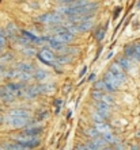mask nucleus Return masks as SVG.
Returning a JSON list of instances; mask_svg holds the SVG:
<instances>
[{
    "mask_svg": "<svg viewBox=\"0 0 140 150\" xmlns=\"http://www.w3.org/2000/svg\"><path fill=\"white\" fill-rule=\"evenodd\" d=\"M106 28H108V23H106V26H103V27H98L93 33V37H94V39L97 42L103 41V38H105V35H106Z\"/></svg>",
    "mask_w": 140,
    "mask_h": 150,
    "instance_id": "obj_19",
    "label": "nucleus"
},
{
    "mask_svg": "<svg viewBox=\"0 0 140 150\" xmlns=\"http://www.w3.org/2000/svg\"><path fill=\"white\" fill-rule=\"evenodd\" d=\"M129 150H140V147H139V145H132Z\"/></svg>",
    "mask_w": 140,
    "mask_h": 150,
    "instance_id": "obj_42",
    "label": "nucleus"
},
{
    "mask_svg": "<svg viewBox=\"0 0 140 150\" xmlns=\"http://www.w3.org/2000/svg\"><path fill=\"white\" fill-rule=\"evenodd\" d=\"M14 69L19 70V72H25V73L33 74V72H34L37 68H35V65L33 62H27V61H18V62H15Z\"/></svg>",
    "mask_w": 140,
    "mask_h": 150,
    "instance_id": "obj_9",
    "label": "nucleus"
},
{
    "mask_svg": "<svg viewBox=\"0 0 140 150\" xmlns=\"http://www.w3.org/2000/svg\"><path fill=\"white\" fill-rule=\"evenodd\" d=\"M93 89H95V91H101V92H106V93H114V92H117L114 89V88H112L109 84H106L105 81H103V79H101V80H97L94 84H93Z\"/></svg>",
    "mask_w": 140,
    "mask_h": 150,
    "instance_id": "obj_10",
    "label": "nucleus"
},
{
    "mask_svg": "<svg viewBox=\"0 0 140 150\" xmlns=\"http://www.w3.org/2000/svg\"><path fill=\"white\" fill-rule=\"evenodd\" d=\"M3 93H4V87H0V99H1Z\"/></svg>",
    "mask_w": 140,
    "mask_h": 150,
    "instance_id": "obj_44",
    "label": "nucleus"
},
{
    "mask_svg": "<svg viewBox=\"0 0 140 150\" xmlns=\"http://www.w3.org/2000/svg\"><path fill=\"white\" fill-rule=\"evenodd\" d=\"M102 138L106 141L108 145H112V146H114L116 143L120 142L118 138H116V135L112 133V131H109V133H106V134H102Z\"/></svg>",
    "mask_w": 140,
    "mask_h": 150,
    "instance_id": "obj_22",
    "label": "nucleus"
},
{
    "mask_svg": "<svg viewBox=\"0 0 140 150\" xmlns=\"http://www.w3.org/2000/svg\"><path fill=\"white\" fill-rule=\"evenodd\" d=\"M32 118H21V116H6V125L12 127V129H25L29 126Z\"/></svg>",
    "mask_w": 140,
    "mask_h": 150,
    "instance_id": "obj_4",
    "label": "nucleus"
},
{
    "mask_svg": "<svg viewBox=\"0 0 140 150\" xmlns=\"http://www.w3.org/2000/svg\"><path fill=\"white\" fill-rule=\"evenodd\" d=\"M39 95H42L41 91V84H30L25 88V95H23V99H35L38 98Z\"/></svg>",
    "mask_w": 140,
    "mask_h": 150,
    "instance_id": "obj_5",
    "label": "nucleus"
},
{
    "mask_svg": "<svg viewBox=\"0 0 140 150\" xmlns=\"http://www.w3.org/2000/svg\"><path fill=\"white\" fill-rule=\"evenodd\" d=\"M1 112H3V108H1V107H0V114H1Z\"/></svg>",
    "mask_w": 140,
    "mask_h": 150,
    "instance_id": "obj_49",
    "label": "nucleus"
},
{
    "mask_svg": "<svg viewBox=\"0 0 140 150\" xmlns=\"http://www.w3.org/2000/svg\"><path fill=\"white\" fill-rule=\"evenodd\" d=\"M0 146L3 147L4 150H29L26 149V147L21 146V145H18L17 142H14V141H8V142H3Z\"/></svg>",
    "mask_w": 140,
    "mask_h": 150,
    "instance_id": "obj_18",
    "label": "nucleus"
},
{
    "mask_svg": "<svg viewBox=\"0 0 140 150\" xmlns=\"http://www.w3.org/2000/svg\"><path fill=\"white\" fill-rule=\"evenodd\" d=\"M59 4H61V6H68V4H71V3H74L75 0H56Z\"/></svg>",
    "mask_w": 140,
    "mask_h": 150,
    "instance_id": "obj_36",
    "label": "nucleus"
},
{
    "mask_svg": "<svg viewBox=\"0 0 140 150\" xmlns=\"http://www.w3.org/2000/svg\"><path fill=\"white\" fill-rule=\"evenodd\" d=\"M116 62L118 64L120 67L123 68L125 72H131V70L133 69V62L131 61L129 58H126L125 56H121V57H118V58L116 59Z\"/></svg>",
    "mask_w": 140,
    "mask_h": 150,
    "instance_id": "obj_16",
    "label": "nucleus"
},
{
    "mask_svg": "<svg viewBox=\"0 0 140 150\" xmlns=\"http://www.w3.org/2000/svg\"><path fill=\"white\" fill-rule=\"evenodd\" d=\"M102 50H103V47H102V46H99V47H98V50H97V54H95V59H98L99 57H101V54H102Z\"/></svg>",
    "mask_w": 140,
    "mask_h": 150,
    "instance_id": "obj_38",
    "label": "nucleus"
},
{
    "mask_svg": "<svg viewBox=\"0 0 140 150\" xmlns=\"http://www.w3.org/2000/svg\"><path fill=\"white\" fill-rule=\"evenodd\" d=\"M39 84H41L42 95H49L55 91V85L53 84H46V83H39Z\"/></svg>",
    "mask_w": 140,
    "mask_h": 150,
    "instance_id": "obj_26",
    "label": "nucleus"
},
{
    "mask_svg": "<svg viewBox=\"0 0 140 150\" xmlns=\"http://www.w3.org/2000/svg\"><path fill=\"white\" fill-rule=\"evenodd\" d=\"M53 104H55V107H60L63 104V100L61 99H56V100H53Z\"/></svg>",
    "mask_w": 140,
    "mask_h": 150,
    "instance_id": "obj_39",
    "label": "nucleus"
},
{
    "mask_svg": "<svg viewBox=\"0 0 140 150\" xmlns=\"http://www.w3.org/2000/svg\"><path fill=\"white\" fill-rule=\"evenodd\" d=\"M102 150H113V149H112V147H103Z\"/></svg>",
    "mask_w": 140,
    "mask_h": 150,
    "instance_id": "obj_46",
    "label": "nucleus"
},
{
    "mask_svg": "<svg viewBox=\"0 0 140 150\" xmlns=\"http://www.w3.org/2000/svg\"><path fill=\"white\" fill-rule=\"evenodd\" d=\"M109 72H110V73H112L113 76L117 77L121 84H124V83L126 81V74H125L126 72H125V70H124L121 67H120V65H118L117 62H113L112 65L109 67Z\"/></svg>",
    "mask_w": 140,
    "mask_h": 150,
    "instance_id": "obj_6",
    "label": "nucleus"
},
{
    "mask_svg": "<svg viewBox=\"0 0 140 150\" xmlns=\"http://www.w3.org/2000/svg\"><path fill=\"white\" fill-rule=\"evenodd\" d=\"M56 56L57 54L50 47H42L35 54L39 62H42L44 65H48V67H52V64L56 61Z\"/></svg>",
    "mask_w": 140,
    "mask_h": 150,
    "instance_id": "obj_3",
    "label": "nucleus"
},
{
    "mask_svg": "<svg viewBox=\"0 0 140 150\" xmlns=\"http://www.w3.org/2000/svg\"><path fill=\"white\" fill-rule=\"evenodd\" d=\"M86 72H87V67H83L80 70V73H79V79H83L86 76Z\"/></svg>",
    "mask_w": 140,
    "mask_h": 150,
    "instance_id": "obj_37",
    "label": "nucleus"
},
{
    "mask_svg": "<svg viewBox=\"0 0 140 150\" xmlns=\"http://www.w3.org/2000/svg\"><path fill=\"white\" fill-rule=\"evenodd\" d=\"M94 127H95V130L98 131L99 135H102V134H106V133H109V131H112V130H110V126L106 125V122L94 123Z\"/></svg>",
    "mask_w": 140,
    "mask_h": 150,
    "instance_id": "obj_21",
    "label": "nucleus"
},
{
    "mask_svg": "<svg viewBox=\"0 0 140 150\" xmlns=\"http://www.w3.org/2000/svg\"><path fill=\"white\" fill-rule=\"evenodd\" d=\"M44 133V126L42 125H29L26 126L22 134H25V135H29V137H39L41 134Z\"/></svg>",
    "mask_w": 140,
    "mask_h": 150,
    "instance_id": "obj_7",
    "label": "nucleus"
},
{
    "mask_svg": "<svg viewBox=\"0 0 140 150\" xmlns=\"http://www.w3.org/2000/svg\"><path fill=\"white\" fill-rule=\"evenodd\" d=\"M3 50H4L3 47H0V54H1V53H3Z\"/></svg>",
    "mask_w": 140,
    "mask_h": 150,
    "instance_id": "obj_48",
    "label": "nucleus"
},
{
    "mask_svg": "<svg viewBox=\"0 0 140 150\" xmlns=\"http://www.w3.org/2000/svg\"><path fill=\"white\" fill-rule=\"evenodd\" d=\"M94 19H90V21H84L80 22L76 25V30H78V34H83V33H87L90 31L91 28L94 27Z\"/></svg>",
    "mask_w": 140,
    "mask_h": 150,
    "instance_id": "obj_14",
    "label": "nucleus"
},
{
    "mask_svg": "<svg viewBox=\"0 0 140 150\" xmlns=\"http://www.w3.org/2000/svg\"><path fill=\"white\" fill-rule=\"evenodd\" d=\"M102 79H103V81H105L106 84H109L112 88H114L116 91H118V88L123 85V84L120 83L118 79H117L116 76H113L109 70H108V72H105V74H103V77H102Z\"/></svg>",
    "mask_w": 140,
    "mask_h": 150,
    "instance_id": "obj_11",
    "label": "nucleus"
},
{
    "mask_svg": "<svg viewBox=\"0 0 140 150\" xmlns=\"http://www.w3.org/2000/svg\"><path fill=\"white\" fill-rule=\"evenodd\" d=\"M7 115L21 116V118H32V111H29V110H26V108H21V107H17V108L8 110Z\"/></svg>",
    "mask_w": 140,
    "mask_h": 150,
    "instance_id": "obj_13",
    "label": "nucleus"
},
{
    "mask_svg": "<svg viewBox=\"0 0 140 150\" xmlns=\"http://www.w3.org/2000/svg\"><path fill=\"white\" fill-rule=\"evenodd\" d=\"M99 101H102V103H105V104L110 105V107L116 104V100H114V98H113V95L112 93H106V92H103V93H102Z\"/></svg>",
    "mask_w": 140,
    "mask_h": 150,
    "instance_id": "obj_23",
    "label": "nucleus"
},
{
    "mask_svg": "<svg viewBox=\"0 0 140 150\" xmlns=\"http://www.w3.org/2000/svg\"><path fill=\"white\" fill-rule=\"evenodd\" d=\"M133 49H135V53H136L137 58L140 59V42H135V43H133Z\"/></svg>",
    "mask_w": 140,
    "mask_h": 150,
    "instance_id": "obj_33",
    "label": "nucleus"
},
{
    "mask_svg": "<svg viewBox=\"0 0 140 150\" xmlns=\"http://www.w3.org/2000/svg\"><path fill=\"white\" fill-rule=\"evenodd\" d=\"M91 119H93V122H94V123H101V122H106L105 119L102 118V116L99 115V114H98V112H97V111H94V112H93V114H91Z\"/></svg>",
    "mask_w": 140,
    "mask_h": 150,
    "instance_id": "obj_30",
    "label": "nucleus"
},
{
    "mask_svg": "<svg viewBox=\"0 0 140 150\" xmlns=\"http://www.w3.org/2000/svg\"><path fill=\"white\" fill-rule=\"evenodd\" d=\"M0 125H6V116L0 115Z\"/></svg>",
    "mask_w": 140,
    "mask_h": 150,
    "instance_id": "obj_41",
    "label": "nucleus"
},
{
    "mask_svg": "<svg viewBox=\"0 0 140 150\" xmlns=\"http://www.w3.org/2000/svg\"><path fill=\"white\" fill-rule=\"evenodd\" d=\"M65 54L68 56H78V54H80V49L76 47V46H67V50H65Z\"/></svg>",
    "mask_w": 140,
    "mask_h": 150,
    "instance_id": "obj_28",
    "label": "nucleus"
},
{
    "mask_svg": "<svg viewBox=\"0 0 140 150\" xmlns=\"http://www.w3.org/2000/svg\"><path fill=\"white\" fill-rule=\"evenodd\" d=\"M95 111L98 112L99 115L106 120V119L110 116L112 110H110V105L105 104V103H102V101H97V103H95Z\"/></svg>",
    "mask_w": 140,
    "mask_h": 150,
    "instance_id": "obj_12",
    "label": "nucleus"
},
{
    "mask_svg": "<svg viewBox=\"0 0 140 150\" xmlns=\"http://www.w3.org/2000/svg\"><path fill=\"white\" fill-rule=\"evenodd\" d=\"M123 54L126 57V58H129L133 64L140 62V59L137 58L136 53H135V49H133V45H126L125 47H124V53H123Z\"/></svg>",
    "mask_w": 140,
    "mask_h": 150,
    "instance_id": "obj_17",
    "label": "nucleus"
},
{
    "mask_svg": "<svg viewBox=\"0 0 140 150\" xmlns=\"http://www.w3.org/2000/svg\"><path fill=\"white\" fill-rule=\"evenodd\" d=\"M0 100L3 101L4 104H12V103L17 101V98H15L12 93H10V92H7L6 89H4V93H3V96H1Z\"/></svg>",
    "mask_w": 140,
    "mask_h": 150,
    "instance_id": "obj_24",
    "label": "nucleus"
},
{
    "mask_svg": "<svg viewBox=\"0 0 140 150\" xmlns=\"http://www.w3.org/2000/svg\"><path fill=\"white\" fill-rule=\"evenodd\" d=\"M136 8H137V10H140V1H137V3H136Z\"/></svg>",
    "mask_w": 140,
    "mask_h": 150,
    "instance_id": "obj_45",
    "label": "nucleus"
},
{
    "mask_svg": "<svg viewBox=\"0 0 140 150\" xmlns=\"http://www.w3.org/2000/svg\"><path fill=\"white\" fill-rule=\"evenodd\" d=\"M22 54L25 57H35V54H37V50L33 47V46H29V47H23L22 49Z\"/></svg>",
    "mask_w": 140,
    "mask_h": 150,
    "instance_id": "obj_27",
    "label": "nucleus"
},
{
    "mask_svg": "<svg viewBox=\"0 0 140 150\" xmlns=\"http://www.w3.org/2000/svg\"><path fill=\"white\" fill-rule=\"evenodd\" d=\"M48 116H49V111H46V110H38L34 119H35V122L37 123H39V122H42V120L48 119Z\"/></svg>",
    "mask_w": 140,
    "mask_h": 150,
    "instance_id": "obj_25",
    "label": "nucleus"
},
{
    "mask_svg": "<svg viewBox=\"0 0 140 150\" xmlns=\"http://www.w3.org/2000/svg\"><path fill=\"white\" fill-rule=\"evenodd\" d=\"M14 142H17L18 145H21V146L26 147V149L32 150V149H35V147H38L41 145V139H39V137H29V135H25V134H18V135H14L12 137V139Z\"/></svg>",
    "mask_w": 140,
    "mask_h": 150,
    "instance_id": "obj_2",
    "label": "nucleus"
},
{
    "mask_svg": "<svg viewBox=\"0 0 140 150\" xmlns=\"http://www.w3.org/2000/svg\"><path fill=\"white\" fill-rule=\"evenodd\" d=\"M84 134L90 138V139H93V138H95V137H98L99 134H98V131L95 130V127L93 126V127H88V129H86L84 130Z\"/></svg>",
    "mask_w": 140,
    "mask_h": 150,
    "instance_id": "obj_29",
    "label": "nucleus"
},
{
    "mask_svg": "<svg viewBox=\"0 0 140 150\" xmlns=\"http://www.w3.org/2000/svg\"><path fill=\"white\" fill-rule=\"evenodd\" d=\"M136 138H140V131H137L136 133Z\"/></svg>",
    "mask_w": 140,
    "mask_h": 150,
    "instance_id": "obj_47",
    "label": "nucleus"
},
{
    "mask_svg": "<svg viewBox=\"0 0 140 150\" xmlns=\"http://www.w3.org/2000/svg\"><path fill=\"white\" fill-rule=\"evenodd\" d=\"M52 39H55L57 42H61V43H65V45H70L71 42H74L76 39V35L71 34L68 31H63V33H59V34H53Z\"/></svg>",
    "mask_w": 140,
    "mask_h": 150,
    "instance_id": "obj_8",
    "label": "nucleus"
},
{
    "mask_svg": "<svg viewBox=\"0 0 140 150\" xmlns=\"http://www.w3.org/2000/svg\"><path fill=\"white\" fill-rule=\"evenodd\" d=\"M0 150H4V149H3V147H1V146H0Z\"/></svg>",
    "mask_w": 140,
    "mask_h": 150,
    "instance_id": "obj_50",
    "label": "nucleus"
},
{
    "mask_svg": "<svg viewBox=\"0 0 140 150\" xmlns=\"http://www.w3.org/2000/svg\"><path fill=\"white\" fill-rule=\"evenodd\" d=\"M64 21V16L57 11H49L45 14H41L39 16L35 18V22L39 25H46V26H53V25H60Z\"/></svg>",
    "mask_w": 140,
    "mask_h": 150,
    "instance_id": "obj_1",
    "label": "nucleus"
},
{
    "mask_svg": "<svg viewBox=\"0 0 140 150\" xmlns=\"http://www.w3.org/2000/svg\"><path fill=\"white\" fill-rule=\"evenodd\" d=\"M121 11H123V7H121V6H118V7L114 8V12H113V21H117V18L120 16Z\"/></svg>",
    "mask_w": 140,
    "mask_h": 150,
    "instance_id": "obj_31",
    "label": "nucleus"
},
{
    "mask_svg": "<svg viewBox=\"0 0 140 150\" xmlns=\"http://www.w3.org/2000/svg\"><path fill=\"white\" fill-rule=\"evenodd\" d=\"M49 79V72H46L45 69H35L33 72V80L37 83H45Z\"/></svg>",
    "mask_w": 140,
    "mask_h": 150,
    "instance_id": "obj_15",
    "label": "nucleus"
},
{
    "mask_svg": "<svg viewBox=\"0 0 140 150\" xmlns=\"http://www.w3.org/2000/svg\"><path fill=\"white\" fill-rule=\"evenodd\" d=\"M95 76H97L95 73H90V76L87 77V81H90V83H91V81H94L95 80Z\"/></svg>",
    "mask_w": 140,
    "mask_h": 150,
    "instance_id": "obj_40",
    "label": "nucleus"
},
{
    "mask_svg": "<svg viewBox=\"0 0 140 150\" xmlns=\"http://www.w3.org/2000/svg\"><path fill=\"white\" fill-rule=\"evenodd\" d=\"M8 43V39L4 37V35H0V47H3V49H6V46H7Z\"/></svg>",
    "mask_w": 140,
    "mask_h": 150,
    "instance_id": "obj_32",
    "label": "nucleus"
},
{
    "mask_svg": "<svg viewBox=\"0 0 140 150\" xmlns=\"http://www.w3.org/2000/svg\"><path fill=\"white\" fill-rule=\"evenodd\" d=\"M7 65L6 64H1L0 62V77H4V74H6V72H7Z\"/></svg>",
    "mask_w": 140,
    "mask_h": 150,
    "instance_id": "obj_34",
    "label": "nucleus"
},
{
    "mask_svg": "<svg viewBox=\"0 0 140 150\" xmlns=\"http://www.w3.org/2000/svg\"><path fill=\"white\" fill-rule=\"evenodd\" d=\"M14 59H15V54L14 52H6V53H1L0 54V62L1 64H11V62H14Z\"/></svg>",
    "mask_w": 140,
    "mask_h": 150,
    "instance_id": "obj_20",
    "label": "nucleus"
},
{
    "mask_svg": "<svg viewBox=\"0 0 140 150\" xmlns=\"http://www.w3.org/2000/svg\"><path fill=\"white\" fill-rule=\"evenodd\" d=\"M74 150H88V147L86 146V143H78Z\"/></svg>",
    "mask_w": 140,
    "mask_h": 150,
    "instance_id": "obj_35",
    "label": "nucleus"
},
{
    "mask_svg": "<svg viewBox=\"0 0 140 150\" xmlns=\"http://www.w3.org/2000/svg\"><path fill=\"white\" fill-rule=\"evenodd\" d=\"M113 56H114V53H113V52H110V53H109V54H108V56H106V59H110Z\"/></svg>",
    "mask_w": 140,
    "mask_h": 150,
    "instance_id": "obj_43",
    "label": "nucleus"
}]
</instances>
